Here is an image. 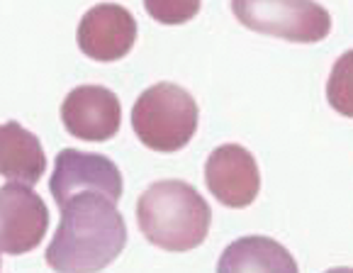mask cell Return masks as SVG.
<instances>
[{"label":"cell","mask_w":353,"mask_h":273,"mask_svg":"<svg viewBox=\"0 0 353 273\" xmlns=\"http://www.w3.org/2000/svg\"><path fill=\"white\" fill-rule=\"evenodd\" d=\"M125 244L127 225L114 200L85 191L61 207L47 263L57 273H100L120 256Z\"/></svg>","instance_id":"obj_1"},{"label":"cell","mask_w":353,"mask_h":273,"mask_svg":"<svg viewBox=\"0 0 353 273\" xmlns=\"http://www.w3.org/2000/svg\"><path fill=\"white\" fill-rule=\"evenodd\" d=\"M139 229L163 252H190L208 239L212 210L185 180H159L137 203Z\"/></svg>","instance_id":"obj_2"},{"label":"cell","mask_w":353,"mask_h":273,"mask_svg":"<svg viewBox=\"0 0 353 273\" xmlns=\"http://www.w3.org/2000/svg\"><path fill=\"white\" fill-rule=\"evenodd\" d=\"M198 103L176 83H156L137 98L132 127L144 147L173 154L190 144L198 129Z\"/></svg>","instance_id":"obj_3"},{"label":"cell","mask_w":353,"mask_h":273,"mask_svg":"<svg viewBox=\"0 0 353 273\" xmlns=\"http://www.w3.org/2000/svg\"><path fill=\"white\" fill-rule=\"evenodd\" d=\"M232 10L249 30L295 44L322 41L332 30V15L314 0H232Z\"/></svg>","instance_id":"obj_4"},{"label":"cell","mask_w":353,"mask_h":273,"mask_svg":"<svg viewBox=\"0 0 353 273\" xmlns=\"http://www.w3.org/2000/svg\"><path fill=\"white\" fill-rule=\"evenodd\" d=\"M49 191H52L59 207H63L71 198L85 191L100 193V196L117 203L122 198V176L120 169L108 156L78 149H63L57 156Z\"/></svg>","instance_id":"obj_5"},{"label":"cell","mask_w":353,"mask_h":273,"mask_svg":"<svg viewBox=\"0 0 353 273\" xmlns=\"http://www.w3.org/2000/svg\"><path fill=\"white\" fill-rule=\"evenodd\" d=\"M49 229L44 200L22 183L0 188V252L20 256L39 247Z\"/></svg>","instance_id":"obj_6"},{"label":"cell","mask_w":353,"mask_h":273,"mask_svg":"<svg viewBox=\"0 0 353 273\" xmlns=\"http://www.w3.org/2000/svg\"><path fill=\"white\" fill-rule=\"evenodd\" d=\"M61 122L71 137L85 142H108L122 124V105L110 88L78 86L63 100Z\"/></svg>","instance_id":"obj_7"},{"label":"cell","mask_w":353,"mask_h":273,"mask_svg":"<svg viewBox=\"0 0 353 273\" xmlns=\"http://www.w3.org/2000/svg\"><path fill=\"white\" fill-rule=\"evenodd\" d=\"M137 41V20L125 6L100 3L90 8L78 25V47L95 62H117L132 52Z\"/></svg>","instance_id":"obj_8"},{"label":"cell","mask_w":353,"mask_h":273,"mask_svg":"<svg viewBox=\"0 0 353 273\" xmlns=\"http://www.w3.org/2000/svg\"><path fill=\"white\" fill-rule=\"evenodd\" d=\"M205 183L222 205L249 207L261 191L259 164L241 144H222L208 156Z\"/></svg>","instance_id":"obj_9"},{"label":"cell","mask_w":353,"mask_h":273,"mask_svg":"<svg viewBox=\"0 0 353 273\" xmlns=\"http://www.w3.org/2000/svg\"><path fill=\"white\" fill-rule=\"evenodd\" d=\"M217 273H300L292 254L270 237H241L222 252Z\"/></svg>","instance_id":"obj_10"},{"label":"cell","mask_w":353,"mask_h":273,"mask_svg":"<svg viewBox=\"0 0 353 273\" xmlns=\"http://www.w3.org/2000/svg\"><path fill=\"white\" fill-rule=\"evenodd\" d=\"M47 171V156L34 134L20 122L0 124V176L34 186Z\"/></svg>","instance_id":"obj_11"},{"label":"cell","mask_w":353,"mask_h":273,"mask_svg":"<svg viewBox=\"0 0 353 273\" xmlns=\"http://www.w3.org/2000/svg\"><path fill=\"white\" fill-rule=\"evenodd\" d=\"M327 100L339 115L353 117V49L343 52L327 81Z\"/></svg>","instance_id":"obj_12"},{"label":"cell","mask_w":353,"mask_h":273,"mask_svg":"<svg viewBox=\"0 0 353 273\" xmlns=\"http://www.w3.org/2000/svg\"><path fill=\"white\" fill-rule=\"evenodd\" d=\"M203 0H144V8L161 25H183L200 12Z\"/></svg>","instance_id":"obj_13"},{"label":"cell","mask_w":353,"mask_h":273,"mask_svg":"<svg viewBox=\"0 0 353 273\" xmlns=\"http://www.w3.org/2000/svg\"><path fill=\"white\" fill-rule=\"evenodd\" d=\"M327 273H353V268H346V266H339V268H329Z\"/></svg>","instance_id":"obj_14"},{"label":"cell","mask_w":353,"mask_h":273,"mask_svg":"<svg viewBox=\"0 0 353 273\" xmlns=\"http://www.w3.org/2000/svg\"><path fill=\"white\" fill-rule=\"evenodd\" d=\"M0 271H3V263H0Z\"/></svg>","instance_id":"obj_15"}]
</instances>
